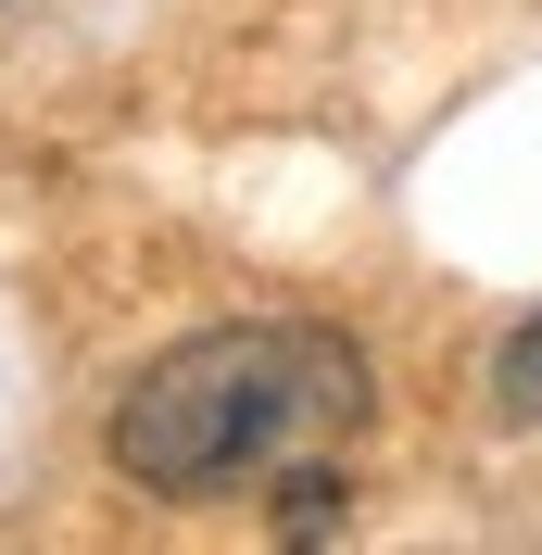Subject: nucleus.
Listing matches in <instances>:
<instances>
[{"label":"nucleus","instance_id":"nucleus-1","mask_svg":"<svg viewBox=\"0 0 542 555\" xmlns=\"http://www.w3.org/2000/svg\"><path fill=\"white\" fill-rule=\"evenodd\" d=\"M353 429H366V353L340 328H304V315H240V328H203L127 379L114 467L165 505H215V492L340 454Z\"/></svg>","mask_w":542,"mask_h":555},{"label":"nucleus","instance_id":"nucleus-2","mask_svg":"<svg viewBox=\"0 0 542 555\" xmlns=\"http://www.w3.org/2000/svg\"><path fill=\"white\" fill-rule=\"evenodd\" d=\"M492 404H505V416H530V429H542V315L517 328L505 353H492Z\"/></svg>","mask_w":542,"mask_h":555}]
</instances>
